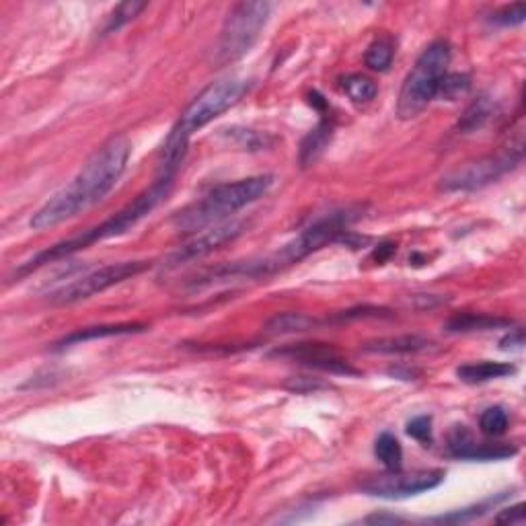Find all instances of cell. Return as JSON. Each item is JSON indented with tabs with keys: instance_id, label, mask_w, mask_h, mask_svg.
I'll return each instance as SVG.
<instances>
[{
	"instance_id": "1",
	"label": "cell",
	"mask_w": 526,
	"mask_h": 526,
	"mask_svg": "<svg viewBox=\"0 0 526 526\" xmlns=\"http://www.w3.org/2000/svg\"><path fill=\"white\" fill-rule=\"evenodd\" d=\"M132 155V144L126 136H114L82 165L71 183L47 199V202L33 214L30 226L33 231H46L64 220L76 216L87 208L101 202L112 191L120 177L126 171L128 158Z\"/></svg>"
},
{
	"instance_id": "2",
	"label": "cell",
	"mask_w": 526,
	"mask_h": 526,
	"mask_svg": "<svg viewBox=\"0 0 526 526\" xmlns=\"http://www.w3.org/2000/svg\"><path fill=\"white\" fill-rule=\"evenodd\" d=\"M175 175L177 173L173 171H158V177L140 193V196L134 198V202L123 206L120 212H115L112 218L103 220L101 225L87 228V231H82L79 234H72V237L60 241V243L44 249V251H39L38 255H33L30 261H25L23 266H19V269L15 272V278L21 280L23 276L36 272V269L47 266V263L66 259L71 258V255L82 251V249L91 247L93 243L120 237V234L128 233L132 226H136L142 218H147L148 214L169 196L173 182H175Z\"/></svg>"
},
{
	"instance_id": "3",
	"label": "cell",
	"mask_w": 526,
	"mask_h": 526,
	"mask_svg": "<svg viewBox=\"0 0 526 526\" xmlns=\"http://www.w3.org/2000/svg\"><path fill=\"white\" fill-rule=\"evenodd\" d=\"M358 218V210H339L325 214L317 218L307 228L296 234L293 241L282 245L278 251L263 255V258L237 261L231 266H225L212 272L210 280L214 278H267V276L278 274L282 269L293 267L294 263L307 259L309 255L321 251L325 245L337 243L348 234V226Z\"/></svg>"
},
{
	"instance_id": "4",
	"label": "cell",
	"mask_w": 526,
	"mask_h": 526,
	"mask_svg": "<svg viewBox=\"0 0 526 526\" xmlns=\"http://www.w3.org/2000/svg\"><path fill=\"white\" fill-rule=\"evenodd\" d=\"M249 91V81L239 76H228V79L212 82L206 87L188 107L183 109L175 126L171 128L167 140L163 144V161L158 171L177 173L182 167L185 152H188L190 138L202 130L216 117L228 112L233 106H237L241 97Z\"/></svg>"
},
{
	"instance_id": "5",
	"label": "cell",
	"mask_w": 526,
	"mask_h": 526,
	"mask_svg": "<svg viewBox=\"0 0 526 526\" xmlns=\"http://www.w3.org/2000/svg\"><path fill=\"white\" fill-rule=\"evenodd\" d=\"M272 175H255L239 182L220 183L196 202L175 214L173 225L179 233H196L204 226L226 223L228 216L243 210L245 206L258 202L272 188Z\"/></svg>"
},
{
	"instance_id": "6",
	"label": "cell",
	"mask_w": 526,
	"mask_h": 526,
	"mask_svg": "<svg viewBox=\"0 0 526 526\" xmlns=\"http://www.w3.org/2000/svg\"><path fill=\"white\" fill-rule=\"evenodd\" d=\"M451 64V44L436 39L415 60L410 74L405 76L397 101L401 120H413L438 97L440 85Z\"/></svg>"
},
{
	"instance_id": "7",
	"label": "cell",
	"mask_w": 526,
	"mask_h": 526,
	"mask_svg": "<svg viewBox=\"0 0 526 526\" xmlns=\"http://www.w3.org/2000/svg\"><path fill=\"white\" fill-rule=\"evenodd\" d=\"M272 4L269 3H239L234 4L225 21L216 41V64H233L251 52L267 25Z\"/></svg>"
},
{
	"instance_id": "8",
	"label": "cell",
	"mask_w": 526,
	"mask_h": 526,
	"mask_svg": "<svg viewBox=\"0 0 526 526\" xmlns=\"http://www.w3.org/2000/svg\"><path fill=\"white\" fill-rule=\"evenodd\" d=\"M524 158V142L518 136L514 142H510L508 147L497 150L496 155H488L479 158V161L469 163L465 167L448 173L446 177H442L440 188L445 191H477L488 188L489 183L497 182L504 175H508L510 171H514Z\"/></svg>"
},
{
	"instance_id": "9",
	"label": "cell",
	"mask_w": 526,
	"mask_h": 526,
	"mask_svg": "<svg viewBox=\"0 0 526 526\" xmlns=\"http://www.w3.org/2000/svg\"><path fill=\"white\" fill-rule=\"evenodd\" d=\"M148 261H117L109 263V266H103L95 272H89L81 278L64 284L58 290L47 294V301L52 304H72L91 299L95 294H101L109 290L115 284H122L123 280L134 278V276L142 274L144 269H148Z\"/></svg>"
},
{
	"instance_id": "10",
	"label": "cell",
	"mask_w": 526,
	"mask_h": 526,
	"mask_svg": "<svg viewBox=\"0 0 526 526\" xmlns=\"http://www.w3.org/2000/svg\"><path fill=\"white\" fill-rule=\"evenodd\" d=\"M445 481V471H413V473H401V471H389L385 475H377L366 479L360 489L364 494L385 497V500H403V497L420 496L424 491L438 488Z\"/></svg>"
},
{
	"instance_id": "11",
	"label": "cell",
	"mask_w": 526,
	"mask_h": 526,
	"mask_svg": "<svg viewBox=\"0 0 526 526\" xmlns=\"http://www.w3.org/2000/svg\"><path fill=\"white\" fill-rule=\"evenodd\" d=\"M247 231L245 220H226V223L214 225L208 228L206 233L193 237L190 243L179 247L175 253H171L167 258V267H179L183 263L202 259L206 255L218 251L220 247L226 243H233L234 239L241 237Z\"/></svg>"
},
{
	"instance_id": "12",
	"label": "cell",
	"mask_w": 526,
	"mask_h": 526,
	"mask_svg": "<svg viewBox=\"0 0 526 526\" xmlns=\"http://www.w3.org/2000/svg\"><path fill=\"white\" fill-rule=\"evenodd\" d=\"M272 356L288 358L293 362H301L309 369L329 372V375L342 377H358L360 370L354 369L348 360L339 356V352L325 344H290L272 352Z\"/></svg>"
},
{
	"instance_id": "13",
	"label": "cell",
	"mask_w": 526,
	"mask_h": 526,
	"mask_svg": "<svg viewBox=\"0 0 526 526\" xmlns=\"http://www.w3.org/2000/svg\"><path fill=\"white\" fill-rule=\"evenodd\" d=\"M518 453L514 445H488V442H475L473 436L465 426H454L448 434L446 454L461 461H504Z\"/></svg>"
},
{
	"instance_id": "14",
	"label": "cell",
	"mask_w": 526,
	"mask_h": 526,
	"mask_svg": "<svg viewBox=\"0 0 526 526\" xmlns=\"http://www.w3.org/2000/svg\"><path fill=\"white\" fill-rule=\"evenodd\" d=\"M148 325L144 323H107V325H93V327H82L76 329L72 334H68L56 344V350H64L68 345L82 344V342H93V339H106V337H117V335H134L147 331Z\"/></svg>"
},
{
	"instance_id": "15",
	"label": "cell",
	"mask_w": 526,
	"mask_h": 526,
	"mask_svg": "<svg viewBox=\"0 0 526 526\" xmlns=\"http://www.w3.org/2000/svg\"><path fill=\"white\" fill-rule=\"evenodd\" d=\"M331 138H334V122H331L327 115H323L319 123L302 138L299 150L301 167H310V165L319 161L325 148L329 147Z\"/></svg>"
},
{
	"instance_id": "16",
	"label": "cell",
	"mask_w": 526,
	"mask_h": 526,
	"mask_svg": "<svg viewBox=\"0 0 526 526\" xmlns=\"http://www.w3.org/2000/svg\"><path fill=\"white\" fill-rule=\"evenodd\" d=\"M514 372H516L514 364L489 362V360H483V362H471V364L459 366V369H456V377L467 385H483V383H489V380L506 378L510 375H514Z\"/></svg>"
},
{
	"instance_id": "17",
	"label": "cell",
	"mask_w": 526,
	"mask_h": 526,
	"mask_svg": "<svg viewBox=\"0 0 526 526\" xmlns=\"http://www.w3.org/2000/svg\"><path fill=\"white\" fill-rule=\"evenodd\" d=\"M432 345L430 339L421 335H399L375 339V342L364 344L362 350L370 354H418V352L430 350Z\"/></svg>"
},
{
	"instance_id": "18",
	"label": "cell",
	"mask_w": 526,
	"mask_h": 526,
	"mask_svg": "<svg viewBox=\"0 0 526 526\" xmlns=\"http://www.w3.org/2000/svg\"><path fill=\"white\" fill-rule=\"evenodd\" d=\"M510 319H502V317L486 315V313H461L454 315L446 321L445 329L448 334H471V331H489V329H500L510 327Z\"/></svg>"
},
{
	"instance_id": "19",
	"label": "cell",
	"mask_w": 526,
	"mask_h": 526,
	"mask_svg": "<svg viewBox=\"0 0 526 526\" xmlns=\"http://www.w3.org/2000/svg\"><path fill=\"white\" fill-rule=\"evenodd\" d=\"M319 325H325V321L315 319V317L304 315V313H278L272 319H267L263 329L266 334L272 335H290V334H302V331L315 329Z\"/></svg>"
},
{
	"instance_id": "20",
	"label": "cell",
	"mask_w": 526,
	"mask_h": 526,
	"mask_svg": "<svg viewBox=\"0 0 526 526\" xmlns=\"http://www.w3.org/2000/svg\"><path fill=\"white\" fill-rule=\"evenodd\" d=\"M496 101L491 99L488 95L477 97V99L471 103V106L465 109V114L459 120V130L461 132H475L486 126V123L496 115Z\"/></svg>"
},
{
	"instance_id": "21",
	"label": "cell",
	"mask_w": 526,
	"mask_h": 526,
	"mask_svg": "<svg viewBox=\"0 0 526 526\" xmlns=\"http://www.w3.org/2000/svg\"><path fill=\"white\" fill-rule=\"evenodd\" d=\"M375 454L386 471H401L403 467V448L393 434L383 432L375 442Z\"/></svg>"
},
{
	"instance_id": "22",
	"label": "cell",
	"mask_w": 526,
	"mask_h": 526,
	"mask_svg": "<svg viewBox=\"0 0 526 526\" xmlns=\"http://www.w3.org/2000/svg\"><path fill=\"white\" fill-rule=\"evenodd\" d=\"M342 87L345 95H348L354 103H358V106H366V103H370L378 93L377 82L372 81L370 76L358 74V72L345 76V79L342 81Z\"/></svg>"
},
{
	"instance_id": "23",
	"label": "cell",
	"mask_w": 526,
	"mask_h": 526,
	"mask_svg": "<svg viewBox=\"0 0 526 526\" xmlns=\"http://www.w3.org/2000/svg\"><path fill=\"white\" fill-rule=\"evenodd\" d=\"M147 6H148L147 3H136V0H128V3L117 4L115 9L112 11V15H109L106 21V27H103V36H109V33L122 30V27L128 25L132 19H136L138 15H140Z\"/></svg>"
},
{
	"instance_id": "24",
	"label": "cell",
	"mask_w": 526,
	"mask_h": 526,
	"mask_svg": "<svg viewBox=\"0 0 526 526\" xmlns=\"http://www.w3.org/2000/svg\"><path fill=\"white\" fill-rule=\"evenodd\" d=\"M508 494H500L496 497H489V500L481 502V504H475V506H469V508H462V510H454L451 514H442L438 518H434L436 522H469V521H475V518H479L483 514H488L489 510H494V506L497 502L506 500Z\"/></svg>"
},
{
	"instance_id": "25",
	"label": "cell",
	"mask_w": 526,
	"mask_h": 526,
	"mask_svg": "<svg viewBox=\"0 0 526 526\" xmlns=\"http://www.w3.org/2000/svg\"><path fill=\"white\" fill-rule=\"evenodd\" d=\"M393 56H394V50H393L391 41L389 39H377V41H372V44L369 46V50H366L364 62L370 71L385 72V71H389Z\"/></svg>"
},
{
	"instance_id": "26",
	"label": "cell",
	"mask_w": 526,
	"mask_h": 526,
	"mask_svg": "<svg viewBox=\"0 0 526 526\" xmlns=\"http://www.w3.org/2000/svg\"><path fill=\"white\" fill-rule=\"evenodd\" d=\"M508 424H510L508 413L500 405L488 407V410L479 415V430L486 436H489V438H497V436L506 434Z\"/></svg>"
},
{
	"instance_id": "27",
	"label": "cell",
	"mask_w": 526,
	"mask_h": 526,
	"mask_svg": "<svg viewBox=\"0 0 526 526\" xmlns=\"http://www.w3.org/2000/svg\"><path fill=\"white\" fill-rule=\"evenodd\" d=\"M471 89V79L469 74H462V72H446L445 81H442L440 85V91L438 97L446 101H456L459 97L467 95Z\"/></svg>"
},
{
	"instance_id": "28",
	"label": "cell",
	"mask_w": 526,
	"mask_h": 526,
	"mask_svg": "<svg viewBox=\"0 0 526 526\" xmlns=\"http://www.w3.org/2000/svg\"><path fill=\"white\" fill-rule=\"evenodd\" d=\"M524 19H526V4L516 3V4L504 6V9L494 13L489 21L500 27H516V25H522Z\"/></svg>"
},
{
	"instance_id": "29",
	"label": "cell",
	"mask_w": 526,
	"mask_h": 526,
	"mask_svg": "<svg viewBox=\"0 0 526 526\" xmlns=\"http://www.w3.org/2000/svg\"><path fill=\"white\" fill-rule=\"evenodd\" d=\"M407 434L415 438L418 442H421L424 446H432V418L430 415H418V418H413L410 424H407Z\"/></svg>"
},
{
	"instance_id": "30",
	"label": "cell",
	"mask_w": 526,
	"mask_h": 526,
	"mask_svg": "<svg viewBox=\"0 0 526 526\" xmlns=\"http://www.w3.org/2000/svg\"><path fill=\"white\" fill-rule=\"evenodd\" d=\"M228 132H233V136L237 138V142L241 144V147L243 148H249V150H259L261 147H266V134H258V132H253V130H228Z\"/></svg>"
},
{
	"instance_id": "31",
	"label": "cell",
	"mask_w": 526,
	"mask_h": 526,
	"mask_svg": "<svg viewBox=\"0 0 526 526\" xmlns=\"http://www.w3.org/2000/svg\"><path fill=\"white\" fill-rule=\"evenodd\" d=\"M524 348V329L516 327L510 329L506 335L500 339V350L504 352H518Z\"/></svg>"
},
{
	"instance_id": "32",
	"label": "cell",
	"mask_w": 526,
	"mask_h": 526,
	"mask_svg": "<svg viewBox=\"0 0 526 526\" xmlns=\"http://www.w3.org/2000/svg\"><path fill=\"white\" fill-rule=\"evenodd\" d=\"M494 521L497 524H524L526 516H524V506L522 504H516V506L502 510L500 514H497Z\"/></svg>"
},
{
	"instance_id": "33",
	"label": "cell",
	"mask_w": 526,
	"mask_h": 526,
	"mask_svg": "<svg viewBox=\"0 0 526 526\" xmlns=\"http://www.w3.org/2000/svg\"><path fill=\"white\" fill-rule=\"evenodd\" d=\"M323 383H319V380H310L307 377H299V378H293L288 380L286 383V389H290L293 393H299V394H304V393H313L317 389H323Z\"/></svg>"
},
{
	"instance_id": "34",
	"label": "cell",
	"mask_w": 526,
	"mask_h": 526,
	"mask_svg": "<svg viewBox=\"0 0 526 526\" xmlns=\"http://www.w3.org/2000/svg\"><path fill=\"white\" fill-rule=\"evenodd\" d=\"M389 375L401 380H415L421 372L418 369H411V366H394V369H389Z\"/></svg>"
},
{
	"instance_id": "35",
	"label": "cell",
	"mask_w": 526,
	"mask_h": 526,
	"mask_svg": "<svg viewBox=\"0 0 526 526\" xmlns=\"http://www.w3.org/2000/svg\"><path fill=\"white\" fill-rule=\"evenodd\" d=\"M397 251V245L394 243H389V241H385V243H380L377 249H375V259L378 263H385L386 259L391 258V255Z\"/></svg>"
},
{
	"instance_id": "36",
	"label": "cell",
	"mask_w": 526,
	"mask_h": 526,
	"mask_svg": "<svg viewBox=\"0 0 526 526\" xmlns=\"http://www.w3.org/2000/svg\"><path fill=\"white\" fill-rule=\"evenodd\" d=\"M364 522H377V524H383V522H403V518H399V516H393V514H372V516H369L366 518Z\"/></svg>"
}]
</instances>
